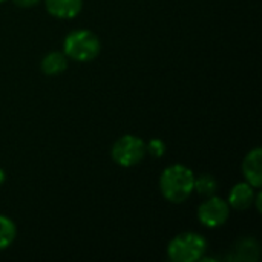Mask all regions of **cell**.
I'll use <instances>...</instances> for the list:
<instances>
[{
	"label": "cell",
	"mask_w": 262,
	"mask_h": 262,
	"mask_svg": "<svg viewBox=\"0 0 262 262\" xmlns=\"http://www.w3.org/2000/svg\"><path fill=\"white\" fill-rule=\"evenodd\" d=\"M230 216V206L221 196H207L198 207V221L207 229H218L227 223Z\"/></svg>",
	"instance_id": "5b68a950"
},
{
	"label": "cell",
	"mask_w": 262,
	"mask_h": 262,
	"mask_svg": "<svg viewBox=\"0 0 262 262\" xmlns=\"http://www.w3.org/2000/svg\"><path fill=\"white\" fill-rule=\"evenodd\" d=\"M17 236V227L14 221L5 215H0V250L8 249Z\"/></svg>",
	"instance_id": "7c38bea8"
},
{
	"label": "cell",
	"mask_w": 262,
	"mask_h": 262,
	"mask_svg": "<svg viewBox=\"0 0 262 262\" xmlns=\"http://www.w3.org/2000/svg\"><path fill=\"white\" fill-rule=\"evenodd\" d=\"M261 256V247L259 243L252 238V236H244L241 238L235 247L232 249L230 256H227V259L232 261H244V262H256Z\"/></svg>",
	"instance_id": "9c48e42d"
},
{
	"label": "cell",
	"mask_w": 262,
	"mask_h": 262,
	"mask_svg": "<svg viewBox=\"0 0 262 262\" xmlns=\"http://www.w3.org/2000/svg\"><path fill=\"white\" fill-rule=\"evenodd\" d=\"M48 14L60 20L77 17L83 9V0H45Z\"/></svg>",
	"instance_id": "ba28073f"
},
{
	"label": "cell",
	"mask_w": 262,
	"mask_h": 262,
	"mask_svg": "<svg viewBox=\"0 0 262 262\" xmlns=\"http://www.w3.org/2000/svg\"><path fill=\"white\" fill-rule=\"evenodd\" d=\"M261 203H262V193L258 190V192H256V195H255V200H253V204H256V210H258V212H261L262 210Z\"/></svg>",
	"instance_id": "9a60e30c"
},
{
	"label": "cell",
	"mask_w": 262,
	"mask_h": 262,
	"mask_svg": "<svg viewBox=\"0 0 262 262\" xmlns=\"http://www.w3.org/2000/svg\"><path fill=\"white\" fill-rule=\"evenodd\" d=\"M146 154H149L154 158H161L166 154V144L160 138H152L149 143H146Z\"/></svg>",
	"instance_id": "4fadbf2b"
},
{
	"label": "cell",
	"mask_w": 262,
	"mask_h": 262,
	"mask_svg": "<svg viewBox=\"0 0 262 262\" xmlns=\"http://www.w3.org/2000/svg\"><path fill=\"white\" fill-rule=\"evenodd\" d=\"M68 57L63 54V51H51L41 58L40 68L46 75H60L68 69Z\"/></svg>",
	"instance_id": "30bf717a"
},
{
	"label": "cell",
	"mask_w": 262,
	"mask_h": 262,
	"mask_svg": "<svg viewBox=\"0 0 262 262\" xmlns=\"http://www.w3.org/2000/svg\"><path fill=\"white\" fill-rule=\"evenodd\" d=\"M17 6L20 8H34L37 6L41 0H12Z\"/></svg>",
	"instance_id": "5bb4252c"
},
{
	"label": "cell",
	"mask_w": 262,
	"mask_h": 262,
	"mask_svg": "<svg viewBox=\"0 0 262 262\" xmlns=\"http://www.w3.org/2000/svg\"><path fill=\"white\" fill-rule=\"evenodd\" d=\"M218 190V181L215 180L213 175L210 173H203L200 177H195V183H193V192H196L198 195L207 198L215 195Z\"/></svg>",
	"instance_id": "8fae6325"
},
{
	"label": "cell",
	"mask_w": 262,
	"mask_h": 262,
	"mask_svg": "<svg viewBox=\"0 0 262 262\" xmlns=\"http://www.w3.org/2000/svg\"><path fill=\"white\" fill-rule=\"evenodd\" d=\"M101 51L100 38L88 29H77L69 32L63 40V54L80 63L92 61Z\"/></svg>",
	"instance_id": "7a4b0ae2"
},
{
	"label": "cell",
	"mask_w": 262,
	"mask_h": 262,
	"mask_svg": "<svg viewBox=\"0 0 262 262\" xmlns=\"http://www.w3.org/2000/svg\"><path fill=\"white\" fill-rule=\"evenodd\" d=\"M146 155L144 140L132 134L120 137L111 149V157L120 167H134L140 164Z\"/></svg>",
	"instance_id": "277c9868"
},
{
	"label": "cell",
	"mask_w": 262,
	"mask_h": 262,
	"mask_svg": "<svg viewBox=\"0 0 262 262\" xmlns=\"http://www.w3.org/2000/svg\"><path fill=\"white\" fill-rule=\"evenodd\" d=\"M255 187L250 186L247 181L244 183H238L235 184L230 192H229V198H227V203L230 206V209H235V210H247L253 206V200H255Z\"/></svg>",
	"instance_id": "52a82bcc"
},
{
	"label": "cell",
	"mask_w": 262,
	"mask_h": 262,
	"mask_svg": "<svg viewBox=\"0 0 262 262\" xmlns=\"http://www.w3.org/2000/svg\"><path fill=\"white\" fill-rule=\"evenodd\" d=\"M5 180H6V173H5V170H3V169H0V186L5 183Z\"/></svg>",
	"instance_id": "2e32d148"
},
{
	"label": "cell",
	"mask_w": 262,
	"mask_h": 262,
	"mask_svg": "<svg viewBox=\"0 0 262 262\" xmlns=\"http://www.w3.org/2000/svg\"><path fill=\"white\" fill-rule=\"evenodd\" d=\"M3 2H6V0H0V3H3Z\"/></svg>",
	"instance_id": "e0dca14e"
},
{
	"label": "cell",
	"mask_w": 262,
	"mask_h": 262,
	"mask_svg": "<svg viewBox=\"0 0 262 262\" xmlns=\"http://www.w3.org/2000/svg\"><path fill=\"white\" fill-rule=\"evenodd\" d=\"M207 252V241L201 233L183 232L167 244V256L173 262H196Z\"/></svg>",
	"instance_id": "3957f363"
},
{
	"label": "cell",
	"mask_w": 262,
	"mask_h": 262,
	"mask_svg": "<svg viewBox=\"0 0 262 262\" xmlns=\"http://www.w3.org/2000/svg\"><path fill=\"white\" fill-rule=\"evenodd\" d=\"M195 175L184 164H172L160 175V192L172 204H183L193 193Z\"/></svg>",
	"instance_id": "6da1fadb"
},
{
	"label": "cell",
	"mask_w": 262,
	"mask_h": 262,
	"mask_svg": "<svg viewBox=\"0 0 262 262\" xmlns=\"http://www.w3.org/2000/svg\"><path fill=\"white\" fill-rule=\"evenodd\" d=\"M243 175L244 180L253 186L255 189H261L262 186V149H252L243 160Z\"/></svg>",
	"instance_id": "8992f818"
}]
</instances>
